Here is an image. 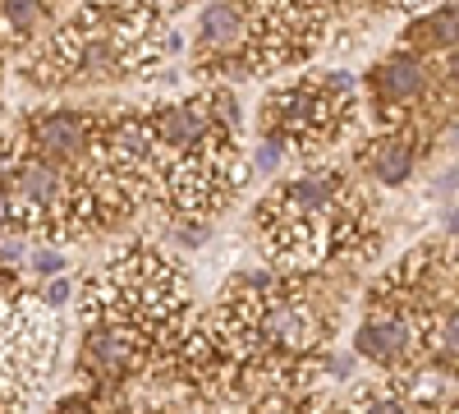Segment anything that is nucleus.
<instances>
[{
  "instance_id": "obj_1",
  "label": "nucleus",
  "mask_w": 459,
  "mask_h": 414,
  "mask_svg": "<svg viewBox=\"0 0 459 414\" xmlns=\"http://www.w3.org/2000/svg\"><path fill=\"white\" fill-rule=\"evenodd\" d=\"M5 184L14 194V212L23 225L32 221H56L69 212V184H65V171L42 162V157H19L5 166Z\"/></svg>"
},
{
  "instance_id": "obj_2",
  "label": "nucleus",
  "mask_w": 459,
  "mask_h": 414,
  "mask_svg": "<svg viewBox=\"0 0 459 414\" xmlns=\"http://www.w3.org/2000/svg\"><path fill=\"white\" fill-rule=\"evenodd\" d=\"M92 143V129L83 116L74 110H47V116L32 120V153L51 162V166H65V162H79Z\"/></svg>"
},
{
  "instance_id": "obj_3",
  "label": "nucleus",
  "mask_w": 459,
  "mask_h": 414,
  "mask_svg": "<svg viewBox=\"0 0 459 414\" xmlns=\"http://www.w3.org/2000/svg\"><path fill=\"white\" fill-rule=\"evenodd\" d=\"M83 364L97 378H120L138 364V327L134 322H97L83 336Z\"/></svg>"
},
{
  "instance_id": "obj_4",
  "label": "nucleus",
  "mask_w": 459,
  "mask_h": 414,
  "mask_svg": "<svg viewBox=\"0 0 459 414\" xmlns=\"http://www.w3.org/2000/svg\"><path fill=\"white\" fill-rule=\"evenodd\" d=\"M354 350H359L363 359H377V364H404V359L418 350V327H413V318H404V313H372V318L359 327Z\"/></svg>"
},
{
  "instance_id": "obj_5",
  "label": "nucleus",
  "mask_w": 459,
  "mask_h": 414,
  "mask_svg": "<svg viewBox=\"0 0 459 414\" xmlns=\"http://www.w3.org/2000/svg\"><path fill=\"white\" fill-rule=\"evenodd\" d=\"M152 134H157L161 147H184V153H194V147L207 143L212 120H207L203 106H170V110H161V116L152 120Z\"/></svg>"
},
{
  "instance_id": "obj_6",
  "label": "nucleus",
  "mask_w": 459,
  "mask_h": 414,
  "mask_svg": "<svg viewBox=\"0 0 459 414\" xmlns=\"http://www.w3.org/2000/svg\"><path fill=\"white\" fill-rule=\"evenodd\" d=\"M423 88H428V69H423V60H413V56H391L386 65L377 69V92H381V101H391V106L418 101Z\"/></svg>"
},
{
  "instance_id": "obj_7",
  "label": "nucleus",
  "mask_w": 459,
  "mask_h": 414,
  "mask_svg": "<svg viewBox=\"0 0 459 414\" xmlns=\"http://www.w3.org/2000/svg\"><path fill=\"white\" fill-rule=\"evenodd\" d=\"M335 194H340V184H335V175H326V171H308L303 180H294L290 189L281 194V198H272L281 212H294V216H322L331 203H335Z\"/></svg>"
},
{
  "instance_id": "obj_8",
  "label": "nucleus",
  "mask_w": 459,
  "mask_h": 414,
  "mask_svg": "<svg viewBox=\"0 0 459 414\" xmlns=\"http://www.w3.org/2000/svg\"><path fill=\"white\" fill-rule=\"evenodd\" d=\"M198 37L207 47H230L244 37V10L235 5V0H212V5L203 10V23H198Z\"/></svg>"
},
{
  "instance_id": "obj_9",
  "label": "nucleus",
  "mask_w": 459,
  "mask_h": 414,
  "mask_svg": "<svg viewBox=\"0 0 459 414\" xmlns=\"http://www.w3.org/2000/svg\"><path fill=\"white\" fill-rule=\"evenodd\" d=\"M413 171V153L400 143V138H386V143H377V153H372V175L381 184H404Z\"/></svg>"
},
{
  "instance_id": "obj_10",
  "label": "nucleus",
  "mask_w": 459,
  "mask_h": 414,
  "mask_svg": "<svg viewBox=\"0 0 459 414\" xmlns=\"http://www.w3.org/2000/svg\"><path fill=\"white\" fill-rule=\"evenodd\" d=\"M42 0H0V28H5V37H28L42 23Z\"/></svg>"
},
{
  "instance_id": "obj_11",
  "label": "nucleus",
  "mask_w": 459,
  "mask_h": 414,
  "mask_svg": "<svg viewBox=\"0 0 459 414\" xmlns=\"http://www.w3.org/2000/svg\"><path fill=\"white\" fill-rule=\"evenodd\" d=\"M437 350H441L450 364H459V309H450V313L437 322Z\"/></svg>"
},
{
  "instance_id": "obj_12",
  "label": "nucleus",
  "mask_w": 459,
  "mask_h": 414,
  "mask_svg": "<svg viewBox=\"0 0 459 414\" xmlns=\"http://www.w3.org/2000/svg\"><path fill=\"white\" fill-rule=\"evenodd\" d=\"M354 414H409V405L400 396H386V392H377V396H363Z\"/></svg>"
},
{
  "instance_id": "obj_13",
  "label": "nucleus",
  "mask_w": 459,
  "mask_h": 414,
  "mask_svg": "<svg viewBox=\"0 0 459 414\" xmlns=\"http://www.w3.org/2000/svg\"><path fill=\"white\" fill-rule=\"evenodd\" d=\"M23 253H28V231L19 225V231H0V262H23Z\"/></svg>"
},
{
  "instance_id": "obj_14",
  "label": "nucleus",
  "mask_w": 459,
  "mask_h": 414,
  "mask_svg": "<svg viewBox=\"0 0 459 414\" xmlns=\"http://www.w3.org/2000/svg\"><path fill=\"white\" fill-rule=\"evenodd\" d=\"M432 37H437V42H446V47L459 42V5H450V10H441L432 19Z\"/></svg>"
},
{
  "instance_id": "obj_15",
  "label": "nucleus",
  "mask_w": 459,
  "mask_h": 414,
  "mask_svg": "<svg viewBox=\"0 0 459 414\" xmlns=\"http://www.w3.org/2000/svg\"><path fill=\"white\" fill-rule=\"evenodd\" d=\"M32 268L42 272V277H60V272H65V258H60L56 249H37V253H32Z\"/></svg>"
},
{
  "instance_id": "obj_16",
  "label": "nucleus",
  "mask_w": 459,
  "mask_h": 414,
  "mask_svg": "<svg viewBox=\"0 0 459 414\" xmlns=\"http://www.w3.org/2000/svg\"><path fill=\"white\" fill-rule=\"evenodd\" d=\"M14 221H19V212H14V194H10L5 175H0V231H5V225H14Z\"/></svg>"
},
{
  "instance_id": "obj_17",
  "label": "nucleus",
  "mask_w": 459,
  "mask_h": 414,
  "mask_svg": "<svg viewBox=\"0 0 459 414\" xmlns=\"http://www.w3.org/2000/svg\"><path fill=\"white\" fill-rule=\"evenodd\" d=\"M276 162H281V143H276V138H266V143H262V153H257V171H276Z\"/></svg>"
},
{
  "instance_id": "obj_18",
  "label": "nucleus",
  "mask_w": 459,
  "mask_h": 414,
  "mask_svg": "<svg viewBox=\"0 0 459 414\" xmlns=\"http://www.w3.org/2000/svg\"><path fill=\"white\" fill-rule=\"evenodd\" d=\"M42 299H47V304H51V309H60V304H65V299H69V281H60V277H56V281H47V290H42Z\"/></svg>"
},
{
  "instance_id": "obj_19",
  "label": "nucleus",
  "mask_w": 459,
  "mask_h": 414,
  "mask_svg": "<svg viewBox=\"0 0 459 414\" xmlns=\"http://www.w3.org/2000/svg\"><path fill=\"white\" fill-rule=\"evenodd\" d=\"M450 79H455V84H459V51H455V56H450Z\"/></svg>"
},
{
  "instance_id": "obj_20",
  "label": "nucleus",
  "mask_w": 459,
  "mask_h": 414,
  "mask_svg": "<svg viewBox=\"0 0 459 414\" xmlns=\"http://www.w3.org/2000/svg\"><path fill=\"white\" fill-rule=\"evenodd\" d=\"M450 231H455V235H459V207H455V212H450Z\"/></svg>"
},
{
  "instance_id": "obj_21",
  "label": "nucleus",
  "mask_w": 459,
  "mask_h": 414,
  "mask_svg": "<svg viewBox=\"0 0 459 414\" xmlns=\"http://www.w3.org/2000/svg\"><path fill=\"white\" fill-rule=\"evenodd\" d=\"M262 414H290V410H285V405H266Z\"/></svg>"
},
{
  "instance_id": "obj_22",
  "label": "nucleus",
  "mask_w": 459,
  "mask_h": 414,
  "mask_svg": "<svg viewBox=\"0 0 459 414\" xmlns=\"http://www.w3.org/2000/svg\"><path fill=\"white\" fill-rule=\"evenodd\" d=\"M455 143H459V125H455Z\"/></svg>"
}]
</instances>
